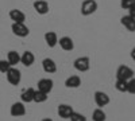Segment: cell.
<instances>
[{"mask_svg": "<svg viewBox=\"0 0 135 121\" xmlns=\"http://www.w3.org/2000/svg\"><path fill=\"white\" fill-rule=\"evenodd\" d=\"M134 78V70L127 65H122L116 70V80H123V81H130Z\"/></svg>", "mask_w": 135, "mask_h": 121, "instance_id": "6da1fadb", "label": "cell"}, {"mask_svg": "<svg viewBox=\"0 0 135 121\" xmlns=\"http://www.w3.org/2000/svg\"><path fill=\"white\" fill-rule=\"evenodd\" d=\"M81 15L84 16H89L95 14L97 11V3L95 2V0H84V2L81 3Z\"/></svg>", "mask_w": 135, "mask_h": 121, "instance_id": "7a4b0ae2", "label": "cell"}, {"mask_svg": "<svg viewBox=\"0 0 135 121\" xmlns=\"http://www.w3.org/2000/svg\"><path fill=\"white\" fill-rule=\"evenodd\" d=\"M73 67L80 73H85V71L89 70V67H91V61H89L88 57H78L73 62Z\"/></svg>", "mask_w": 135, "mask_h": 121, "instance_id": "3957f363", "label": "cell"}, {"mask_svg": "<svg viewBox=\"0 0 135 121\" xmlns=\"http://www.w3.org/2000/svg\"><path fill=\"white\" fill-rule=\"evenodd\" d=\"M6 75H7V81L12 85V86L19 85L20 81H22V73H20V70H18L16 67H11V69L6 73Z\"/></svg>", "mask_w": 135, "mask_h": 121, "instance_id": "277c9868", "label": "cell"}, {"mask_svg": "<svg viewBox=\"0 0 135 121\" xmlns=\"http://www.w3.org/2000/svg\"><path fill=\"white\" fill-rule=\"evenodd\" d=\"M11 30H12L14 35H16L19 38H26L30 34V30H28V27L25 23H12Z\"/></svg>", "mask_w": 135, "mask_h": 121, "instance_id": "5b68a950", "label": "cell"}, {"mask_svg": "<svg viewBox=\"0 0 135 121\" xmlns=\"http://www.w3.org/2000/svg\"><path fill=\"white\" fill-rule=\"evenodd\" d=\"M95 102L100 109H103L104 106H107L109 104V96L104 92L97 90V92H95Z\"/></svg>", "mask_w": 135, "mask_h": 121, "instance_id": "8992f818", "label": "cell"}, {"mask_svg": "<svg viewBox=\"0 0 135 121\" xmlns=\"http://www.w3.org/2000/svg\"><path fill=\"white\" fill-rule=\"evenodd\" d=\"M53 86H54L53 80H50V78H42V80L38 81V89L37 90H39V92H42L45 94H49L53 90Z\"/></svg>", "mask_w": 135, "mask_h": 121, "instance_id": "52a82bcc", "label": "cell"}, {"mask_svg": "<svg viewBox=\"0 0 135 121\" xmlns=\"http://www.w3.org/2000/svg\"><path fill=\"white\" fill-rule=\"evenodd\" d=\"M9 113L12 117H22L26 114V106L23 102H15L9 109Z\"/></svg>", "mask_w": 135, "mask_h": 121, "instance_id": "ba28073f", "label": "cell"}, {"mask_svg": "<svg viewBox=\"0 0 135 121\" xmlns=\"http://www.w3.org/2000/svg\"><path fill=\"white\" fill-rule=\"evenodd\" d=\"M57 112H58V116H60L61 118H70V116L74 113L73 106L68 105V104H60Z\"/></svg>", "mask_w": 135, "mask_h": 121, "instance_id": "9c48e42d", "label": "cell"}, {"mask_svg": "<svg viewBox=\"0 0 135 121\" xmlns=\"http://www.w3.org/2000/svg\"><path fill=\"white\" fill-rule=\"evenodd\" d=\"M42 67H43V71L47 73V74H53L57 71V63H55L51 58H45L42 61Z\"/></svg>", "mask_w": 135, "mask_h": 121, "instance_id": "30bf717a", "label": "cell"}, {"mask_svg": "<svg viewBox=\"0 0 135 121\" xmlns=\"http://www.w3.org/2000/svg\"><path fill=\"white\" fill-rule=\"evenodd\" d=\"M32 6L39 15H46L49 12V3L45 2V0H35Z\"/></svg>", "mask_w": 135, "mask_h": 121, "instance_id": "8fae6325", "label": "cell"}, {"mask_svg": "<svg viewBox=\"0 0 135 121\" xmlns=\"http://www.w3.org/2000/svg\"><path fill=\"white\" fill-rule=\"evenodd\" d=\"M9 19L14 20V23H25L26 20V15L25 12H22L20 9H11L9 11Z\"/></svg>", "mask_w": 135, "mask_h": 121, "instance_id": "7c38bea8", "label": "cell"}, {"mask_svg": "<svg viewBox=\"0 0 135 121\" xmlns=\"http://www.w3.org/2000/svg\"><path fill=\"white\" fill-rule=\"evenodd\" d=\"M34 62H35V55H34L31 51H25V52L20 55V63L25 65L26 67H30V66H32Z\"/></svg>", "mask_w": 135, "mask_h": 121, "instance_id": "4fadbf2b", "label": "cell"}, {"mask_svg": "<svg viewBox=\"0 0 135 121\" xmlns=\"http://www.w3.org/2000/svg\"><path fill=\"white\" fill-rule=\"evenodd\" d=\"M45 42H46V45L49 47H55L58 45V36L55 34L54 31H47L46 34H45Z\"/></svg>", "mask_w": 135, "mask_h": 121, "instance_id": "5bb4252c", "label": "cell"}, {"mask_svg": "<svg viewBox=\"0 0 135 121\" xmlns=\"http://www.w3.org/2000/svg\"><path fill=\"white\" fill-rule=\"evenodd\" d=\"M120 23L127 28V31H130V32H135V19H134V18H131L130 15H124V16H122Z\"/></svg>", "mask_w": 135, "mask_h": 121, "instance_id": "9a60e30c", "label": "cell"}, {"mask_svg": "<svg viewBox=\"0 0 135 121\" xmlns=\"http://www.w3.org/2000/svg\"><path fill=\"white\" fill-rule=\"evenodd\" d=\"M58 43H60L61 49L65 50V51H72L74 49V43H73V39L70 36H62V38H60Z\"/></svg>", "mask_w": 135, "mask_h": 121, "instance_id": "2e32d148", "label": "cell"}, {"mask_svg": "<svg viewBox=\"0 0 135 121\" xmlns=\"http://www.w3.org/2000/svg\"><path fill=\"white\" fill-rule=\"evenodd\" d=\"M34 93H35V89H32V87H27L20 94V98H22V102L23 104H30L34 101Z\"/></svg>", "mask_w": 135, "mask_h": 121, "instance_id": "e0dca14e", "label": "cell"}, {"mask_svg": "<svg viewBox=\"0 0 135 121\" xmlns=\"http://www.w3.org/2000/svg\"><path fill=\"white\" fill-rule=\"evenodd\" d=\"M80 85H81V78L78 75H70L65 81V86L69 87V89H77Z\"/></svg>", "mask_w": 135, "mask_h": 121, "instance_id": "ac0fdd59", "label": "cell"}, {"mask_svg": "<svg viewBox=\"0 0 135 121\" xmlns=\"http://www.w3.org/2000/svg\"><path fill=\"white\" fill-rule=\"evenodd\" d=\"M7 61H8V63L12 66V67H15L18 63H20V55H19V52H18V51H14V50L8 51V54H7Z\"/></svg>", "mask_w": 135, "mask_h": 121, "instance_id": "d6986e66", "label": "cell"}, {"mask_svg": "<svg viewBox=\"0 0 135 121\" xmlns=\"http://www.w3.org/2000/svg\"><path fill=\"white\" fill-rule=\"evenodd\" d=\"M105 118H107V114H105V112L103 111V109L97 108V109L93 111V113H92V120L93 121H105Z\"/></svg>", "mask_w": 135, "mask_h": 121, "instance_id": "ffe728a7", "label": "cell"}, {"mask_svg": "<svg viewBox=\"0 0 135 121\" xmlns=\"http://www.w3.org/2000/svg\"><path fill=\"white\" fill-rule=\"evenodd\" d=\"M49 96L45 94L39 90H35V93H34V101L32 102H37V104H42V102H46L47 101Z\"/></svg>", "mask_w": 135, "mask_h": 121, "instance_id": "44dd1931", "label": "cell"}, {"mask_svg": "<svg viewBox=\"0 0 135 121\" xmlns=\"http://www.w3.org/2000/svg\"><path fill=\"white\" fill-rule=\"evenodd\" d=\"M115 87L116 90L120 93H126L127 92V81H123V80H116L115 82Z\"/></svg>", "mask_w": 135, "mask_h": 121, "instance_id": "7402d4cb", "label": "cell"}, {"mask_svg": "<svg viewBox=\"0 0 135 121\" xmlns=\"http://www.w3.org/2000/svg\"><path fill=\"white\" fill-rule=\"evenodd\" d=\"M12 66H11L9 63H8V61H6V59H0V73H7Z\"/></svg>", "mask_w": 135, "mask_h": 121, "instance_id": "603a6c76", "label": "cell"}, {"mask_svg": "<svg viewBox=\"0 0 135 121\" xmlns=\"http://www.w3.org/2000/svg\"><path fill=\"white\" fill-rule=\"evenodd\" d=\"M135 6V0H120V7L124 9H130Z\"/></svg>", "mask_w": 135, "mask_h": 121, "instance_id": "cb8c5ba5", "label": "cell"}, {"mask_svg": "<svg viewBox=\"0 0 135 121\" xmlns=\"http://www.w3.org/2000/svg\"><path fill=\"white\" fill-rule=\"evenodd\" d=\"M127 93L135 94V77L131 78L130 81H127Z\"/></svg>", "mask_w": 135, "mask_h": 121, "instance_id": "d4e9b609", "label": "cell"}, {"mask_svg": "<svg viewBox=\"0 0 135 121\" xmlns=\"http://www.w3.org/2000/svg\"><path fill=\"white\" fill-rule=\"evenodd\" d=\"M70 121H86V117L81 113H77L74 112L72 116H70Z\"/></svg>", "mask_w": 135, "mask_h": 121, "instance_id": "484cf974", "label": "cell"}, {"mask_svg": "<svg viewBox=\"0 0 135 121\" xmlns=\"http://www.w3.org/2000/svg\"><path fill=\"white\" fill-rule=\"evenodd\" d=\"M128 15H130L131 18H134V19H135V6H134V7H131V8L128 9Z\"/></svg>", "mask_w": 135, "mask_h": 121, "instance_id": "4316f807", "label": "cell"}, {"mask_svg": "<svg viewBox=\"0 0 135 121\" xmlns=\"http://www.w3.org/2000/svg\"><path fill=\"white\" fill-rule=\"evenodd\" d=\"M131 58H132V61L135 62V47L131 50Z\"/></svg>", "mask_w": 135, "mask_h": 121, "instance_id": "83f0119b", "label": "cell"}, {"mask_svg": "<svg viewBox=\"0 0 135 121\" xmlns=\"http://www.w3.org/2000/svg\"><path fill=\"white\" fill-rule=\"evenodd\" d=\"M42 121H53V120H51V118H43Z\"/></svg>", "mask_w": 135, "mask_h": 121, "instance_id": "f1b7e54d", "label": "cell"}]
</instances>
